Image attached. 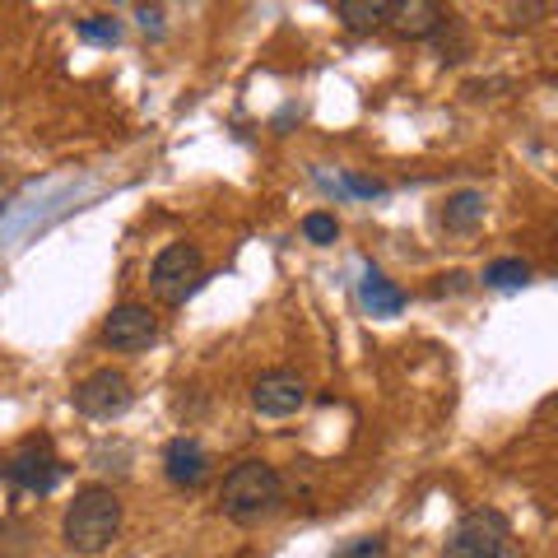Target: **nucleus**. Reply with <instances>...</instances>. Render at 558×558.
Listing matches in <instances>:
<instances>
[{"mask_svg": "<svg viewBox=\"0 0 558 558\" xmlns=\"http://www.w3.org/2000/svg\"><path fill=\"white\" fill-rule=\"evenodd\" d=\"M61 535H65L70 554H102L121 535V498L102 484L80 488L75 502L65 508Z\"/></svg>", "mask_w": 558, "mask_h": 558, "instance_id": "1", "label": "nucleus"}, {"mask_svg": "<svg viewBox=\"0 0 558 558\" xmlns=\"http://www.w3.org/2000/svg\"><path fill=\"white\" fill-rule=\"evenodd\" d=\"M223 517H233L238 526H252V521L270 517L279 502H284V480L270 461H238L229 475H223Z\"/></svg>", "mask_w": 558, "mask_h": 558, "instance_id": "2", "label": "nucleus"}, {"mask_svg": "<svg viewBox=\"0 0 558 558\" xmlns=\"http://www.w3.org/2000/svg\"><path fill=\"white\" fill-rule=\"evenodd\" d=\"M201 284H205V256H201V247H191V242H172V247H163L159 256H154L149 289H154V299H159V303L182 307Z\"/></svg>", "mask_w": 558, "mask_h": 558, "instance_id": "3", "label": "nucleus"}, {"mask_svg": "<svg viewBox=\"0 0 558 558\" xmlns=\"http://www.w3.org/2000/svg\"><path fill=\"white\" fill-rule=\"evenodd\" d=\"M508 549V517L494 508H480L461 517V526L451 531L442 558H498Z\"/></svg>", "mask_w": 558, "mask_h": 558, "instance_id": "4", "label": "nucleus"}, {"mask_svg": "<svg viewBox=\"0 0 558 558\" xmlns=\"http://www.w3.org/2000/svg\"><path fill=\"white\" fill-rule=\"evenodd\" d=\"M0 475H5L20 494H51V488L61 484V461H57V451H51L47 438H28L14 457L0 465Z\"/></svg>", "mask_w": 558, "mask_h": 558, "instance_id": "5", "label": "nucleus"}, {"mask_svg": "<svg viewBox=\"0 0 558 558\" xmlns=\"http://www.w3.org/2000/svg\"><path fill=\"white\" fill-rule=\"evenodd\" d=\"M131 400H135L131 377L117 373V368H98L75 387V410L84 418H117V414L131 410Z\"/></svg>", "mask_w": 558, "mask_h": 558, "instance_id": "6", "label": "nucleus"}, {"mask_svg": "<svg viewBox=\"0 0 558 558\" xmlns=\"http://www.w3.org/2000/svg\"><path fill=\"white\" fill-rule=\"evenodd\" d=\"M159 340V317L145 303H121L112 307V317L102 322V344L117 349V354H140Z\"/></svg>", "mask_w": 558, "mask_h": 558, "instance_id": "7", "label": "nucleus"}, {"mask_svg": "<svg viewBox=\"0 0 558 558\" xmlns=\"http://www.w3.org/2000/svg\"><path fill=\"white\" fill-rule=\"evenodd\" d=\"M252 405L266 418H289V414H299L307 405V387H303L299 373H284V368L260 373L256 387H252Z\"/></svg>", "mask_w": 558, "mask_h": 558, "instance_id": "8", "label": "nucleus"}, {"mask_svg": "<svg viewBox=\"0 0 558 558\" xmlns=\"http://www.w3.org/2000/svg\"><path fill=\"white\" fill-rule=\"evenodd\" d=\"M163 470L178 488H201L209 480V457L196 438H172L163 451Z\"/></svg>", "mask_w": 558, "mask_h": 558, "instance_id": "9", "label": "nucleus"}, {"mask_svg": "<svg viewBox=\"0 0 558 558\" xmlns=\"http://www.w3.org/2000/svg\"><path fill=\"white\" fill-rule=\"evenodd\" d=\"M442 5H433V0H400V5H391L387 24L400 33V38H433V28L442 24Z\"/></svg>", "mask_w": 558, "mask_h": 558, "instance_id": "10", "label": "nucleus"}, {"mask_svg": "<svg viewBox=\"0 0 558 558\" xmlns=\"http://www.w3.org/2000/svg\"><path fill=\"white\" fill-rule=\"evenodd\" d=\"M387 14H391V0H340V5H336V20L349 33H377V28H387Z\"/></svg>", "mask_w": 558, "mask_h": 558, "instance_id": "11", "label": "nucleus"}, {"mask_svg": "<svg viewBox=\"0 0 558 558\" xmlns=\"http://www.w3.org/2000/svg\"><path fill=\"white\" fill-rule=\"evenodd\" d=\"M480 219H484L480 191H457V196H447V205H442V229L447 233H475Z\"/></svg>", "mask_w": 558, "mask_h": 558, "instance_id": "12", "label": "nucleus"}, {"mask_svg": "<svg viewBox=\"0 0 558 558\" xmlns=\"http://www.w3.org/2000/svg\"><path fill=\"white\" fill-rule=\"evenodd\" d=\"M359 293H363V303H368L373 317H396V312L405 307V293H400L381 270H368V275H363V289H359Z\"/></svg>", "mask_w": 558, "mask_h": 558, "instance_id": "13", "label": "nucleus"}, {"mask_svg": "<svg viewBox=\"0 0 558 558\" xmlns=\"http://www.w3.org/2000/svg\"><path fill=\"white\" fill-rule=\"evenodd\" d=\"M484 284L488 289H521V284H531V260H521V256L494 260V266L484 270Z\"/></svg>", "mask_w": 558, "mask_h": 558, "instance_id": "14", "label": "nucleus"}, {"mask_svg": "<svg viewBox=\"0 0 558 558\" xmlns=\"http://www.w3.org/2000/svg\"><path fill=\"white\" fill-rule=\"evenodd\" d=\"M433 38H438V51H442V61H461L465 51H470V43H465V33H461V24L451 20V14H442V24L433 28Z\"/></svg>", "mask_w": 558, "mask_h": 558, "instance_id": "15", "label": "nucleus"}, {"mask_svg": "<svg viewBox=\"0 0 558 558\" xmlns=\"http://www.w3.org/2000/svg\"><path fill=\"white\" fill-rule=\"evenodd\" d=\"M80 38H84V43L117 47V43H121V24L108 20V14H89V20H80Z\"/></svg>", "mask_w": 558, "mask_h": 558, "instance_id": "16", "label": "nucleus"}, {"mask_svg": "<svg viewBox=\"0 0 558 558\" xmlns=\"http://www.w3.org/2000/svg\"><path fill=\"white\" fill-rule=\"evenodd\" d=\"M303 238H307V242H317V247H330V242L340 238L336 215H326V209H312V215L303 219Z\"/></svg>", "mask_w": 558, "mask_h": 558, "instance_id": "17", "label": "nucleus"}, {"mask_svg": "<svg viewBox=\"0 0 558 558\" xmlns=\"http://www.w3.org/2000/svg\"><path fill=\"white\" fill-rule=\"evenodd\" d=\"M330 558H387V535H354Z\"/></svg>", "mask_w": 558, "mask_h": 558, "instance_id": "18", "label": "nucleus"}, {"mask_svg": "<svg viewBox=\"0 0 558 558\" xmlns=\"http://www.w3.org/2000/svg\"><path fill=\"white\" fill-rule=\"evenodd\" d=\"M508 14H512V24H535L545 14V5H508Z\"/></svg>", "mask_w": 558, "mask_h": 558, "instance_id": "19", "label": "nucleus"}, {"mask_svg": "<svg viewBox=\"0 0 558 558\" xmlns=\"http://www.w3.org/2000/svg\"><path fill=\"white\" fill-rule=\"evenodd\" d=\"M135 20H140V28H145V33H149V28L159 33V28H163V10H159V5H154V10H135Z\"/></svg>", "mask_w": 558, "mask_h": 558, "instance_id": "20", "label": "nucleus"}, {"mask_svg": "<svg viewBox=\"0 0 558 558\" xmlns=\"http://www.w3.org/2000/svg\"><path fill=\"white\" fill-rule=\"evenodd\" d=\"M344 186L354 191V196H381V186H377V182H368V178H344Z\"/></svg>", "mask_w": 558, "mask_h": 558, "instance_id": "21", "label": "nucleus"}, {"mask_svg": "<svg viewBox=\"0 0 558 558\" xmlns=\"http://www.w3.org/2000/svg\"><path fill=\"white\" fill-rule=\"evenodd\" d=\"M498 558H512V554H508V549H502V554H498Z\"/></svg>", "mask_w": 558, "mask_h": 558, "instance_id": "22", "label": "nucleus"}]
</instances>
